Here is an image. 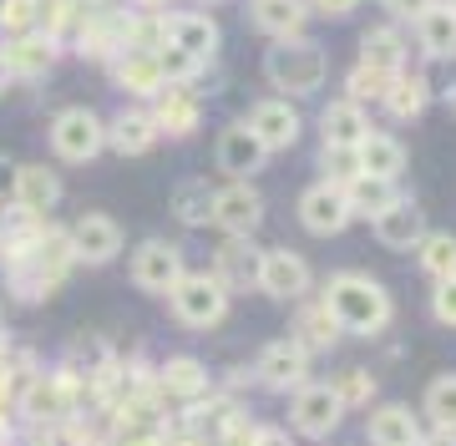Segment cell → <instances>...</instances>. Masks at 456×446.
I'll return each instance as SVG.
<instances>
[{
    "label": "cell",
    "instance_id": "obj_45",
    "mask_svg": "<svg viewBox=\"0 0 456 446\" xmlns=\"http://www.w3.org/2000/svg\"><path fill=\"white\" fill-rule=\"evenodd\" d=\"M5 86H11V71H5V61H0V97H5Z\"/></svg>",
    "mask_w": 456,
    "mask_h": 446
},
{
    "label": "cell",
    "instance_id": "obj_19",
    "mask_svg": "<svg viewBox=\"0 0 456 446\" xmlns=\"http://www.w3.org/2000/svg\"><path fill=\"white\" fill-rule=\"evenodd\" d=\"M163 31H167V46H178L183 56L193 61H208L218 51V26L198 11H178V16H163Z\"/></svg>",
    "mask_w": 456,
    "mask_h": 446
},
{
    "label": "cell",
    "instance_id": "obj_5",
    "mask_svg": "<svg viewBox=\"0 0 456 446\" xmlns=\"http://www.w3.org/2000/svg\"><path fill=\"white\" fill-rule=\"evenodd\" d=\"M345 421V406L340 396H335V385H320V380H310V385H299L289 401V426L299 431V436H310V442H325L330 431Z\"/></svg>",
    "mask_w": 456,
    "mask_h": 446
},
{
    "label": "cell",
    "instance_id": "obj_38",
    "mask_svg": "<svg viewBox=\"0 0 456 446\" xmlns=\"http://www.w3.org/2000/svg\"><path fill=\"white\" fill-rule=\"evenodd\" d=\"M345 86H350V97H345V101H355V107H360V101H380V97H386L391 77H386V71H375V67H355Z\"/></svg>",
    "mask_w": 456,
    "mask_h": 446
},
{
    "label": "cell",
    "instance_id": "obj_36",
    "mask_svg": "<svg viewBox=\"0 0 456 446\" xmlns=\"http://www.w3.org/2000/svg\"><path fill=\"white\" fill-rule=\"evenodd\" d=\"M426 97H456V51L446 56H426V71H416Z\"/></svg>",
    "mask_w": 456,
    "mask_h": 446
},
{
    "label": "cell",
    "instance_id": "obj_29",
    "mask_svg": "<svg viewBox=\"0 0 456 446\" xmlns=\"http://www.w3.org/2000/svg\"><path fill=\"white\" fill-rule=\"evenodd\" d=\"M340 188H345V203H350V214H365V218H380L395 199H401V193H395V182L365 178V173H355V178L340 182Z\"/></svg>",
    "mask_w": 456,
    "mask_h": 446
},
{
    "label": "cell",
    "instance_id": "obj_14",
    "mask_svg": "<svg viewBox=\"0 0 456 446\" xmlns=\"http://www.w3.org/2000/svg\"><path fill=\"white\" fill-rule=\"evenodd\" d=\"M264 158H269V152L259 148V137L248 133V122H228L224 133H218V167H224L233 182H248L264 167Z\"/></svg>",
    "mask_w": 456,
    "mask_h": 446
},
{
    "label": "cell",
    "instance_id": "obj_23",
    "mask_svg": "<svg viewBox=\"0 0 456 446\" xmlns=\"http://www.w3.org/2000/svg\"><path fill=\"white\" fill-rule=\"evenodd\" d=\"M158 122H152V112H117L112 122H107V148L122 152V158H142V152H152V142H158Z\"/></svg>",
    "mask_w": 456,
    "mask_h": 446
},
{
    "label": "cell",
    "instance_id": "obj_2",
    "mask_svg": "<svg viewBox=\"0 0 456 446\" xmlns=\"http://www.w3.org/2000/svg\"><path fill=\"white\" fill-rule=\"evenodd\" d=\"M264 77H269V86H279L284 97H310V92L325 86L330 56H325V46H314L310 36L274 41L269 56H264Z\"/></svg>",
    "mask_w": 456,
    "mask_h": 446
},
{
    "label": "cell",
    "instance_id": "obj_26",
    "mask_svg": "<svg viewBox=\"0 0 456 446\" xmlns=\"http://www.w3.org/2000/svg\"><path fill=\"white\" fill-rule=\"evenodd\" d=\"M20 411L31 421H56V416L71 411V396H66V376H36L20 396Z\"/></svg>",
    "mask_w": 456,
    "mask_h": 446
},
{
    "label": "cell",
    "instance_id": "obj_34",
    "mask_svg": "<svg viewBox=\"0 0 456 446\" xmlns=\"http://www.w3.org/2000/svg\"><path fill=\"white\" fill-rule=\"evenodd\" d=\"M416 36H421L426 56H446V51H456V16L446 5H431V11L416 20Z\"/></svg>",
    "mask_w": 456,
    "mask_h": 446
},
{
    "label": "cell",
    "instance_id": "obj_48",
    "mask_svg": "<svg viewBox=\"0 0 456 446\" xmlns=\"http://www.w3.org/2000/svg\"><path fill=\"white\" fill-rule=\"evenodd\" d=\"M183 446H198V442H183Z\"/></svg>",
    "mask_w": 456,
    "mask_h": 446
},
{
    "label": "cell",
    "instance_id": "obj_21",
    "mask_svg": "<svg viewBox=\"0 0 456 446\" xmlns=\"http://www.w3.org/2000/svg\"><path fill=\"white\" fill-rule=\"evenodd\" d=\"M365 442L370 446H411V442H421V421H416V411L401 406V401L375 406L370 421H365Z\"/></svg>",
    "mask_w": 456,
    "mask_h": 446
},
{
    "label": "cell",
    "instance_id": "obj_32",
    "mask_svg": "<svg viewBox=\"0 0 456 446\" xmlns=\"http://www.w3.org/2000/svg\"><path fill=\"white\" fill-rule=\"evenodd\" d=\"M386 112L391 117H401V122H411V117H421L426 112V86H421V77H406V71H395L391 77V86H386Z\"/></svg>",
    "mask_w": 456,
    "mask_h": 446
},
{
    "label": "cell",
    "instance_id": "obj_9",
    "mask_svg": "<svg viewBox=\"0 0 456 446\" xmlns=\"http://www.w3.org/2000/svg\"><path fill=\"white\" fill-rule=\"evenodd\" d=\"M66 239H71V259L77 264H112L122 254V229L107 214H82L66 229Z\"/></svg>",
    "mask_w": 456,
    "mask_h": 446
},
{
    "label": "cell",
    "instance_id": "obj_3",
    "mask_svg": "<svg viewBox=\"0 0 456 446\" xmlns=\"http://www.w3.org/2000/svg\"><path fill=\"white\" fill-rule=\"evenodd\" d=\"M167 304H173V320L178 325H188V330H213V325H224V314H228V289L213 274H183L167 289Z\"/></svg>",
    "mask_w": 456,
    "mask_h": 446
},
{
    "label": "cell",
    "instance_id": "obj_41",
    "mask_svg": "<svg viewBox=\"0 0 456 446\" xmlns=\"http://www.w3.org/2000/svg\"><path fill=\"white\" fill-rule=\"evenodd\" d=\"M305 5H314V11H320V16H330V20H345L360 0H305Z\"/></svg>",
    "mask_w": 456,
    "mask_h": 446
},
{
    "label": "cell",
    "instance_id": "obj_33",
    "mask_svg": "<svg viewBox=\"0 0 456 446\" xmlns=\"http://www.w3.org/2000/svg\"><path fill=\"white\" fill-rule=\"evenodd\" d=\"M421 411H426V421H431L436 431H452L456 436V376H436L431 385H426Z\"/></svg>",
    "mask_w": 456,
    "mask_h": 446
},
{
    "label": "cell",
    "instance_id": "obj_35",
    "mask_svg": "<svg viewBox=\"0 0 456 446\" xmlns=\"http://www.w3.org/2000/svg\"><path fill=\"white\" fill-rule=\"evenodd\" d=\"M416 259L431 280H452L456 274V233H426L416 244Z\"/></svg>",
    "mask_w": 456,
    "mask_h": 446
},
{
    "label": "cell",
    "instance_id": "obj_10",
    "mask_svg": "<svg viewBox=\"0 0 456 446\" xmlns=\"http://www.w3.org/2000/svg\"><path fill=\"white\" fill-rule=\"evenodd\" d=\"M254 376H259L264 391H299V385H310V355L294 340H274V345L259 350Z\"/></svg>",
    "mask_w": 456,
    "mask_h": 446
},
{
    "label": "cell",
    "instance_id": "obj_22",
    "mask_svg": "<svg viewBox=\"0 0 456 446\" xmlns=\"http://www.w3.org/2000/svg\"><path fill=\"white\" fill-rule=\"evenodd\" d=\"M305 16H310L305 0H248V20L274 41H294L305 31Z\"/></svg>",
    "mask_w": 456,
    "mask_h": 446
},
{
    "label": "cell",
    "instance_id": "obj_18",
    "mask_svg": "<svg viewBox=\"0 0 456 446\" xmlns=\"http://www.w3.org/2000/svg\"><path fill=\"white\" fill-rule=\"evenodd\" d=\"M259 259H264V248H254L248 239H228L213 254V280L224 284L228 295L233 289H248V284H259Z\"/></svg>",
    "mask_w": 456,
    "mask_h": 446
},
{
    "label": "cell",
    "instance_id": "obj_27",
    "mask_svg": "<svg viewBox=\"0 0 456 446\" xmlns=\"http://www.w3.org/2000/svg\"><path fill=\"white\" fill-rule=\"evenodd\" d=\"M401 61H406V41H401L395 26H375V31L360 36V67H375L386 77H395Z\"/></svg>",
    "mask_w": 456,
    "mask_h": 446
},
{
    "label": "cell",
    "instance_id": "obj_4",
    "mask_svg": "<svg viewBox=\"0 0 456 446\" xmlns=\"http://www.w3.org/2000/svg\"><path fill=\"white\" fill-rule=\"evenodd\" d=\"M107 148V122L92 107H66L51 117V152L61 163H92Z\"/></svg>",
    "mask_w": 456,
    "mask_h": 446
},
{
    "label": "cell",
    "instance_id": "obj_43",
    "mask_svg": "<svg viewBox=\"0 0 456 446\" xmlns=\"http://www.w3.org/2000/svg\"><path fill=\"white\" fill-rule=\"evenodd\" d=\"M11 188H16V163L0 152V199H11Z\"/></svg>",
    "mask_w": 456,
    "mask_h": 446
},
{
    "label": "cell",
    "instance_id": "obj_28",
    "mask_svg": "<svg viewBox=\"0 0 456 446\" xmlns=\"http://www.w3.org/2000/svg\"><path fill=\"white\" fill-rule=\"evenodd\" d=\"M173 214H178L183 229H208L213 223V188L208 178H183L173 188Z\"/></svg>",
    "mask_w": 456,
    "mask_h": 446
},
{
    "label": "cell",
    "instance_id": "obj_31",
    "mask_svg": "<svg viewBox=\"0 0 456 446\" xmlns=\"http://www.w3.org/2000/svg\"><path fill=\"white\" fill-rule=\"evenodd\" d=\"M294 345L305 350V355H314V350H330L335 340H340V330H335V320L325 314V304H310V310L294 320Z\"/></svg>",
    "mask_w": 456,
    "mask_h": 446
},
{
    "label": "cell",
    "instance_id": "obj_11",
    "mask_svg": "<svg viewBox=\"0 0 456 446\" xmlns=\"http://www.w3.org/2000/svg\"><path fill=\"white\" fill-rule=\"evenodd\" d=\"M248 122V133L259 137V148L264 152H289L294 142H299V133H305V122H299V112H294L284 97H269L259 101L254 112L244 117Z\"/></svg>",
    "mask_w": 456,
    "mask_h": 446
},
{
    "label": "cell",
    "instance_id": "obj_24",
    "mask_svg": "<svg viewBox=\"0 0 456 446\" xmlns=\"http://www.w3.org/2000/svg\"><path fill=\"white\" fill-rule=\"evenodd\" d=\"M112 77L122 92H132V97H158L163 92V71H158V56H147V51H122L112 61Z\"/></svg>",
    "mask_w": 456,
    "mask_h": 446
},
{
    "label": "cell",
    "instance_id": "obj_39",
    "mask_svg": "<svg viewBox=\"0 0 456 446\" xmlns=\"http://www.w3.org/2000/svg\"><path fill=\"white\" fill-rule=\"evenodd\" d=\"M335 396H340V406L350 411V406H365V401L375 396V380H370V370H345V380L335 385Z\"/></svg>",
    "mask_w": 456,
    "mask_h": 446
},
{
    "label": "cell",
    "instance_id": "obj_16",
    "mask_svg": "<svg viewBox=\"0 0 456 446\" xmlns=\"http://www.w3.org/2000/svg\"><path fill=\"white\" fill-rule=\"evenodd\" d=\"M370 223H375L380 248H395V254H406V248H416L426 239V214L411 199H395L391 208H386L380 218H370Z\"/></svg>",
    "mask_w": 456,
    "mask_h": 446
},
{
    "label": "cell",
    "instance_id": "obj_44",
    "mask_svg": "<svg viewBox=\"0 0 456 446\" xmlns=\"http://www.w3.org/2000/svg\"><path fill=\"white\" fill-rule=\"evenodd\" d=\"M426 446H456L452 431H436V436H426Z\"/></svg>",
    "mask_w": 456,
    "mask_h": 446
},
{
    "label": "cell",
    "instance_id": "obj_15",
    "mask_svg": "<svg viewBox=\"0 0 456 446\" xmlns=\"http://www.w3.org/2000/svg\"><path fill=\"white\" fill-rule=\"evenodd\" d=\"M0 61H5V71H11V82H36V77H46L51 67H56V36H11L5 41V51H0Z\"/></svg>",
    "mask_w": 456,
    "mask_h": 446
},
{
    "label": "cell",
    "instance_id": "obj_40",
    "mask_svg": "<svg viewBox=\"0 0 456 446\" xmlns=\"http://www.w3.org/2000/svg\"><path fill=\"white\" fill-rule=\"evenodd\" d=\"M431 314L456 330V274L452 280H436V289H431Z\"/></svg>",
    "mask_w": 456,
    "mask_h": 446
},
{
    "label": "cell",
    "instance_id": "obj_25",
    "mask_svg": "<svg viewBox=\"0 0 456 446\" xmlns=\"http://www.w3.org/2000/svg\"><path fill=\"white\" fill-rule=\"evenodd\" d=\"M152 122H158V133H167V137H188L198 127V97L188 86H163Z\"/></svg>",
    "mask_w": 456,
    "mask_h": 446
},
{
    "label": "cell",
    "instance_id": "obj_7",
    "mask_svg": "<svg viewBox=\"0 0 456 446\" xmlns=\"http://www.w3.org/2000/svg\"><path fill=\"white\" fill-rule=\"evenodd\" d=\"M254 289H264L269 299H279V304H289V299H305L310 295V264L294 254V248H264L259 259V284Z\"/></svg>",
    "mask_w": 456,
    "mask_h": 446
},
{
    "label": "cell",
    "instance_id": "obj_46",
    "mask_svg": "<svg viewBox=\"0 0 456 446\" xmlns=\"http://www.w3.org/2000/svg\"><path fill=\"white\" fill-rule=\"evenodd\" d=\"M446 11H452V16H456V0H446Z\"/></svg>",
    "mask_w": 456,
    "mask_h": 446
},
{
    "label": "cell",
    "instance_id": "obj_37",
    "mask_svg": "<svg viewBox=\"0 0 456 446\" xmlns=\"http://www.w3.org/2000/svg\"><path fill=\"white\" fill-rule=\"evenodd\" d=\"M41 26V0H0V31L31 36Z\"/></svg>",
    "mask_w": 456,
    "mask_h": 446
},
{
    "label": "cell",
    "instance_id": "obj_8",
    "mask_svg": "<svg viewBox=\"0 0 456 446\" xmlns=\"http://www.w3.org/2000/svg\"><path fill=\"white\" fill-rule=\"evenodd\" d=\"M213 223H218L228 239H248V233L264 223V199H259V188H248V182H228V188H213Z\"/></svg>",
    "mask_w": 456,
    "mask_h": 446
},
{
    "label": "cell",
    "instance_id": "obj_20",
    "mask_svg": "<svg viewBox=\"0 0 456 446\" xmlns=\"http://www.w3.org/2000/svg\"><path fill=\"white\" fill-rule=\"evenodd\" d=\"M355 173L380 178V182H395L401 173H406V148H401L391 133H365V142L355 148Z\"/></svg>",
    "mask_w": 456,
    "mask_h": 446
},
{
    "label": "cell",
    "instance_id": "obj_17",
    "mask_svg": "<svg viewBox=\"0 0 456 446\" xmlns=\"http://www.w3.org/2000/svg\"><path fill=\"white\" fill-rule=\"evenodd\" d=\"M365 133H370V117L355 101H330L320 112V137H325L330 152H355L365 142Z\"/></svg>",
    "mask_w": 456,
    "mask_h": 446
},
{
    "label": "cell",
    "instance_id": "obj_6",
    "mask_svg": "<svg viewBox=\"0 0 456 446\" xmlns=\"http://www.w3.org/2000/svg\"><path fill=\"white\" fill-rule=\"evenodd\" d=\"M183 274H188V269H183V248L167 244V239H147V244H137V254H132V284H137L142 295H167Z\"/></svg>",
    "mask_w": 456,
    "mask_h": 446
},
{
    "label": "cell",
    "instance_id": "obj_13",
    "mask_svg": "<svg viewBox=\"0 0 456 446\" xmlns=\"http://www.w3.org/2000/svg\"><path fill=\"white\" fill-rule=\"evenodd\" d=\"M11 203L20 214L46 218L56 203H61V178L51 173L46 163H16V188H11Z\"/></svg>",
    "mask_w": 456,
    "mask_h": 446
},
{
    "label": "cell",
    "instance_id": "obj_12",
    "mask_svg": "<svg viewBox=\"0 0 456 446\" xmlns=\"http://www.w3.org/2000/svg\"><path fill=\"white\" fill-rule=\"evenodd\" d=\"M350 218H355V214H350V203H345L340 182H314V188L299 193V223H305L310 233H320V239L340 233Z\"/></svg>",
    "mask_w": 456,
    "mask_h": 446
},
{
    "label": "cell",
    "instance_id": "obj_30",
    "mask_svg": "<svg viewBox=\"0 0 456 446\" xmlns=\"http://www.w3.org/2000/svg\"><path fill=\"white\" fill-rule=\"evenodd\" d=\"M158 385H163L167 396L198 401L203 391H208V370H203L193 355H173V361H163V370H158Z\"/></svg>",
    "mask_w": 456,
    "mask_h": 446
},
{
    "label": "cell",
    "instance_id": "obj_1",
    "mask_svg": "<svg viewBox=\"0 0 456 446\" xmlns=\"http://www.w3.org/2000/svg\"><path fill=\"white\" fill-rule=\"evenodd\" d=\"M325 314L335 320V330H345V335H380L386 325H391V314H395V304H391V289L380 280H370V274H355V269H345V274H330V284H325Z\"/></svg>",
    "mask_w": 456,
    "mask_h": 446
},
{
    "label": "cell",
    "instance_id": "obj_42",
    "mask_svg": "<svg viewBox=\"0 0 456 446\" xmlns=\"http://www.w3.org/2000/svg\"><path fill=\"white\" fill-rule=\"evenodd\" d=\"M386 5H391L395 16H406V20H421L426 11H431V5H436V0H386Z\"/></svg>",
    "mask_w": 456,
    "mask_h": 446
},
{
    "label": "cell",
    "instance_id": "obj_47",
    "mask_svg": "<svg viewBox=\"0 0 456 446\" xmlns=\"http://www.w3.org/2000/svg\"><path fill=\"white\" fill-rule=\"evenodd\" d=\"M411 446H426V436H421V442H411Z\"/></svg>",
    "mask_w": 456,
    "mask_h": 446
}]
</instances>
